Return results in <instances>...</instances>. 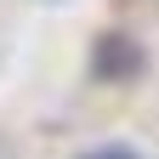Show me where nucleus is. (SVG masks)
I'll list each match as a JSON object with an SVG mask.
<instances>
[{
  "instance_id": "1",
  "label": "nucleus",
  "mask_w": 159,
  "mask_h": 159,
  "mask_svg": "<svg viewBox=\"0 0 159 159\" xmlns=\"http://www.w3.org/2000/svg\"><path fill=\"white\" fill-rule=\"evenodd\" d=\"M80 159H142V153H131V148H91V153H80Z\"/></svg>"
}]
</instances>
